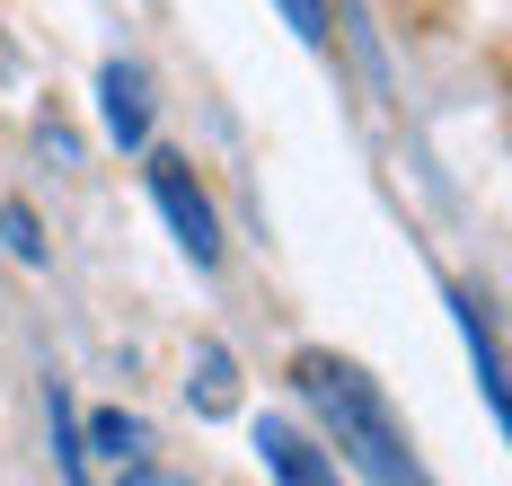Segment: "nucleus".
Wrapping results in <instances>:
<instances>
[{
    "instance_id": "6e6552de",
    "label": "nucleus",
    "mask_w": 512,
    "mask_h": 486,
    "mask_svg": "<svg viewBox=\"0 0 512 486\" xmlns=\"http://www.w3.org/2000/svg\"><path fill=\"white\" fill-rule=\"evenodd\" d=\"M45 416H53V460H62V478H89V460H80V416H71V389H62V380L45 389Z\"/></svg>"
},
{
    "instance_id": "423d86ee",
    "label": "nucleus",
    "mask_w": 512,
    "mask_h": 486,
    "mask_svg": "<svg viewBox=\"0 0 512 486\" xmlns=\"http://www.w3.org/2000/svg\"><path fill=\"white\" fill-rule=\"evenodd\" d=\"M186 398H195V416H230V407H239V363H230L221 336L195 345V363H186Z\"/></svg>"
},
{
    "instance_id": "1a4fd4ad",
    "label": "nucleus",
    "mask_w": 512,
    "mask_h": 486,
    "mask_svg": "<svg viewBox=\"0 0 512 486\" xmlns=\"http://www.w3.org/2000/svg\"><path fill=\"white\" fill-rule=\"evenodd\" d=\"M0 239H9V257H18V266H45V230H36L27 204H0Z\"/></svg>"
},
{
    "instance_id": "39448f33",
    "label": "nucleus",
    "mask_w": 512,
    "mask_h": 486,
    "mask_svg": "<svg viewBox=\"0 0 512 486\" xmlns=\"http://www.w3.org/2000/svg\"><path fill=\"white\" fill-rule=\"evenodd\" d=\"M142 451H151V425L124 416V407H98L89 433H80V460H106V469H142Z\"/></svg>"
},
{
    "instance_id": "0eeeda50",
    "label": "nucleus",
    "mask_w": 512,
    "mask_h": 486,
    "mask_svg": "<svg viewBox=\"0 0 512 486\" xmlns=\"http://www.w3.org/2000/svg\"><path fill=\"white\" fill-rule=\"evenodd\" d=\"M451 310H460L468 354H477V389H486V407L504 416V363H495V336H486V310H477V292H451Z\"/></svg>"
},
{
    "instance_id": "f03ea898",
    "label": "nucleus",
    "mask_w": 512,
    "mask_h": 486,
    "mask_svg": "<svg viewBox=\"0 0 512 486\" xmlns=\"http://www.w3.org/2000/svg\"><path fill=\"white\" fill-rule=\"evenodd\" d=\"M151 204L168 213V230H177V248L195 257V266H221V213H212V195L195 186V168L177 160V151H151Z\"/></svg>"
},
{
    "instance_id": "9d476101",
    "label": "nucleus",
    "mask_w": 512,
    "mask_h": 486,
    "mask_svg": "<svg viewBox=\"0 0 512 486\" xmlns=\"http://www.w3.org/2000/svg\"><path fill=\"white\" fill-rule=\"evenodd\" d=\"M283 18H292V36L301 45H327V0H274Z\"/></svg>"
},
{
    "instance_id": "7ed1b4c3",
    "label": "nucleus",
    "mask_w": 512,
    "mask_h": 486,
    "mask_svg": "<svg viewBox=\"0 0 512 486\" xmlns=\"http://www.w3.org/2000/svg\"><path fill=\"white\" fill-rule=\"evenodd\" d=\"M98 115L115 151H151V71L142 62H106L98 71Z\"/></svg>"
},
{
    "instance_id": "f257e3e1",
    "label": "nucleus",
    "mask_w": 512,
    "mask_h": 486,
    "mask_svg": "<svg viewBox=\"0 0 512 486\" xmlns=\"http://www.w3.org/2000/svg\"><path fill=\"white\" fill-rule=\"evenodd\" d=\"M292 389L318 407V425H327V442H336V460H345V469H362V478H380V486L424 478V460L407 451V425L389 416L380 380L362 372V363L318 354V345H309V354H292Z\"/></svg>"
},
{
    "instance_id": "20e7f679",
    "label": "nucleus",
    "mask_w": 512,
    "mask_h": 486,
    "mask_svg": "<svg viewBox=\"0 0 512 486\" xmlns=\"http://www.w3.org/2000/svg\"><path fill=\"white\" fill-rule=\"evenodd\" d=\"M256 451H265V469L274 478H292V486H318V478H336V451H318L301 425H283V416H256Z\"/></svg>"
}]
</instances>
